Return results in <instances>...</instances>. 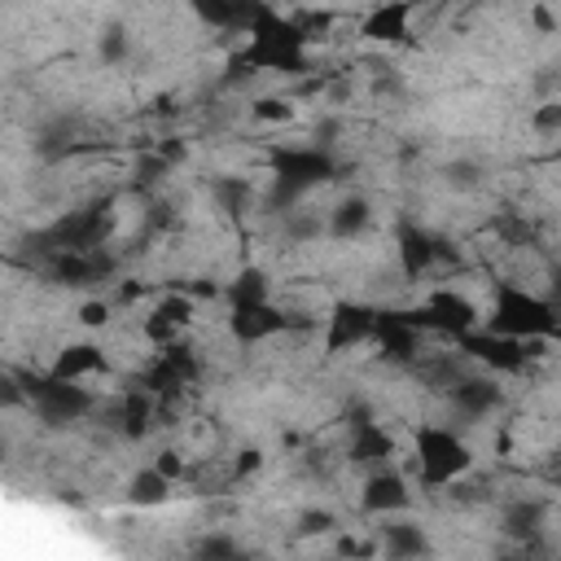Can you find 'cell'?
I'll return each mask as SVG.
<instances>
[{
    "mask_svg": "<svg viewBox=\"0 0 561 561\" xmlns=\"http://www.w3.org/2000/svg\"><path fill=\"white\" fill-rule=\"evenodd\" d=\"M307 44H311V35H307V26L298 18H285L272 4H263L259 18L250 22V31L241 35L232 70H237V79L241 75H285V79H298L311 66Z\"/></svg>",
    "mask_w": 561,
    "mask_h": 561,
    "instance_id": "obj_1",
    "label": "cell"
},
{
    "mask_svg": "<svg viewBox=\"0 0 561 561\" xmlns=\"http://www.w3.org/2000/svg\"><path fill=\"white\" fill-rule=\"evenodd\" d=\"M267 175H272L267 206L289 210L307 193H316L320 184H329L337 175V158L329 145H276L267 153Z\"/></svg>",
    "mask_w": 561,
    "mask_h": 561,
    "instance_id": "obj_2",
    "label": "cell"
},
{
    "mask_svg": "<svg viewBox=\"0 0 561 561\" xmlns=\"http://www.w3.org/2000/svg\"><path fill=\"white\" fill-rule=\"evenodd\" d=\"M486 329L522 337V342H557L561 337V311L552 298H543L517 280H495Z\"/></svg>",
    "mask_w": 561,
    "mask_h": 561,
    "instance_id": "obj_3",
    "label": "cell"
},
{
    "mask_svg": "<svg viewBox=\"0 0 561 561\" xmlns=\"http://www.w3.org/2000/svg\"><path fill=\"white\" fill-rule=\"evenodd\" d=\"M22 403L31 408V416L44 430H70L79 421H88L96 412V394L83 381L57 377V373H22Z\"/></svg>",
    "mask_w": 561,
    "mask_h": 561,
    "instance_id": "obj_4",
    "label": "cell"
},
{
    "mask_svg": "<svg viewBox=\"0 0 561 561\" xmlns=\"http://www.w3.org/2000/svg\"><path fill=\"white\" fill-rule=\"evenodd\" d=\"M114 232V202L96 197L88 206H75L66 215H57L39 237H35V254H88V250H105Z\"/></svg>",
    "mask_w": 561,
    "mask_h": 561,
    "instance_id": "obj_5",
    "label": "cell"
},
{
    "mask_svg": "<svg viewBox=\"0 0 561 561\" xmlns=\"http://www.w3.org/2000/svg\"><path fill=\"white\" fill-rule=\"evenodd\" d=\"M412 469L421 486H451L473 469V447L451 430V425H421L412 438Z\"/></svg>",
    "mask_w": 561,
    "mask_h": 561,
    "instance_id": "obj_6",
    "label": "cell"
},
{
    "mask_svg": "<svg viewBox=\"0 0 561 561\" xmlns=\"http://www.w3.org/2000/svg\"><path fill=\"white\" fill-rule=\"evenodd\" d=\"M197 377H202V359H197V351L184 346V342H162V346L149 355V364L140 368L136 386L149 390V394H158V399H171V394L197 386Z\"/></svg>",
    "mask_w": 561,
    "mask_h": 561,
    "instance_id": "obj_7",
    "label": "cell"
},
{
    "mask_svg": "<svg viewBox=\"0 0 561 561\" xmlns=\"http://www.w3.org/2000/svg\"><path fill=\"white\" fill-rule=\"evenodd\" d=\"M456 346L469 364H478L495 377H517V373H526V364H530L526 346H535V342H522V337H508V333H495V329H469V333L456 337Z\"/></svg>",
    "mask_w": 561,
    "mask_h": 561,
    "instance_id": "obj_8",
    "label": "cell"
},
{
    "mask_svg": "<svg viewBox=\"0 0 561 561\" xmlns=\"http://www.w3.org/2000/svg\"><path fill=\"white\" fill-rule=\"evenodd\" d=\"M412 316H416V324L425 329V333H443V337H460V333H469V329H478V307H473V298H465L460 289H451V285H443V289H430L416 307H408Z\"/></svg>",
    "mask_w": 561,
    "mask_h": 561,
    "instance_id": "obj_9",
    "label": "cell"
},
{
    "mask_svg": "<svg viewBox=\"0 0 561 561\" xmlns=\"http://www.w3.org/2000/svg\"><path fill=\"white\" fill-rule=\"evenodd\" d=\"M421 337H425V329L416 324V316L408 307H381L377 311L373 342L390 368H416L421 364Z\"/></svg>",
    "mask_w": 561,
    "mask_h": 561,
    "instance_id": "obj_10",
    "label": "cell"
},
{
    "mask_svg": "<svg viewBox=\"0 0 561 561\" xmlns=\"http://www.w3.org/2000/svg\"><path fill=\"white\" fill-rule=\"evenodd\" d=\"M307 320L289 316L285 307H276L272 298H254V302H228V333L241 342V346H259L276 333H289V329H302Z\"/></svg>",
    "mask_w": 561,
    "mask_h": 561,
    "instance_id": "obj_11",
    "label": "cell"
},
{
    "mask_svg": "<svg viewBox=\"0 0 561 561\" xmlns=\"http://www.w3.org/2000/svg\"><path fill=\"white\" fill-rule=\"evenodd\" d=\"M447 403H451V416H460L465 425L473 421H486L504 408V386L495 373H465V377H451L447 381Z\"/></svg>",
    "mask_w": 561,
    "mask_h": 561,
    "instance_id": "obj_12",
    "label": "cell"
},
{
    "mask_svg": "<svg viewBox=\"0 0 561 561\" xmlns=\"http://www.w3.org/2000/svg\"><path fill=\"white\" fill-rule=\"evenodd\" d=\"M377 311L373 302H359V298H337L333 311H329V324H324V351L329 355H342V351H355L364 342H373L377 333Z\"/></svg>",
    "mask_w": 561,
    "mask_h": 561,
    "instance_id": "obj_13",
    "label": "cell"
},
{
    "mask_svg": "<svg viewBox=\"0 0 561 561\" xmlns=\"http://www.w3.org/2000/svg\"><path fill=\"white\" fill-rule=\"evenodd\" d=\"M394 250H399V267H403L408 280L430 276L434 267L451 263V254H456L443 237H434V232L421 228V224H399V232H394Z\"/></svg>",
    "mask_w": 561,
    "mask_h": 561,
    "instance_id": "obj_14",
    "label": "cell"
},
{
    "mask_svg": "<svg viewBox=\"0 0 561 561\" xmlns=\"http://www.w3.org/2000/svg\"><path fill=\"white\" fill-rule=\"evenodd\" d=\"M359 508H364L368 517H394V513H408V508H412V491H408V478H403L394 465L368 469V478H364V491H359Z\"/></svg>",
    "mask_w": 561,
    "mask_h": 561,
    "instance_id": "obj_15",
    "label": "cell"
},
{
    "mask_svg": "<svg viewBox=\"0 0 561 561\" xmlns=\"http://www.w3.org/2000/svg\"><path fill=\"white\" fill-rule=\"evenodd\" d=\"M399 456V443L386 425H377L373 416H355L351 421V438H346V460L359 465V469H381V465H394Z\"/></svg>",
    "mask_w": 561,
    "mask_h": 561,
    "instance_id": "obj_16",
    "label": "cell"
},
{
    "mask_svg": "<svg viewBox=\"0 0 561 561\" xmlns=\"http://www.w3.org/2000/svg\"><path fill=\"white\" fill-rule=\"evenodd\" d=\"M359 35L373 44H412V0H377L359 18Z\"/></svg>",
    "mask_w": 561,
    "mask_h": 561,
    "instance_id": "obj_17",
    "label": "cell"
},
{
    "mask_svg": "<svg viewBox=\"0 0 561 561\" xmlns=\"http://www.w3.org/2000/svg\"><path fill=\"white\" fill-rule=\"evenodd\" d=\"M193 311H197V302L188 298V294H162L153 307H149V316H145V337L149 342H180V333L193 324Z\"/></svg>",
    "mask_w": 561,
    "mask_h": 561,
    "instance_id": "obj_18",
    "label": "cell"
},
{
    "mask_svg": "<svg viewBox=\"0 0 561 561\" xmlns=\"http://www.w3.org/2000/svg\"><path fill=\"white\" fill-rule=\"evenodd\" d=\"M188 4H193V13H197V22H202V26L245 35V31H250V22L259 18V9H263L267 0H188Z\"/></svg>",
    "mask_w": 561,
    "mask_h": 561,
    "instance_id": "obj_19",
    "label": "cell"
},
{
    "mask_svg": "<svg viewBox=\"0 0 561 561\" xmlns=\"http://www.w3.org/2000/svg\"><path fill=\"white\" fill-rule=\"evenodd\" d=\"M48 373L70 377V381H88V377L110 373V355H105V346H96V342H75V346H61V351H57V359L48 364Z\"/></svg>",
    "mask_w": 561,
    "mask_h": 561,
    "instance_id": "obj_20",
    "label": "cell"
},
{
    "mask_svg": "<svg viewBox=\"0 0 561 561\" xmlns=\"http://www.w3.org/2000/svg\"><path fill=\"white\" fill-rule=\"evenodd\" d=\"M543 522H548V504L535 500V495H517V500H508L504 513H500V530H504L508 539H522V543H535V539L543 535Z\"/></svg>",
    "mask_w": 561,
    "mask_h": 561,
    "instance_id": "obj_21",
    "label": "cell"
},
{
    "mask_svg": "<svg viewBox=\"0 0 561 561\" xmlns=\"http://www.w3.org/2000/svg\"><path fill=\"white\" fill-rule=\"evenodd\" d=\"M377 548L386 557H425L430 552V535L416 526V522H403L399 513L394 517H381L377 526Z\"/></svg>",
    "mask_w": 561,
    "mask_h": 561,
    "instance_id": "obj_22",
    "label": "cell"
},
{
    "mask_svg": "<svg viewBox=\"0 0 561 561\" xmlns=\"http://www.w3.org/2000/svg\"><path fill=\"white\" fill-rule=\"evenodd\" d=\"M368 224H373V206H368V197H364V193H346V197L333 202L324 228H329L333 241H351V237H359Z\"/></svg>",
    "mask_w": 561,
    "mask_h": 561,
    "instance_id": "obj_23",
    "label": "cell"
},
{
    "mask_svg": "<svg viewBox=\"0 0 561 561\" xmlns=\"http://www.w3.org/2000/svg\"><path fill=\"white\" fill-rule=\"evenodd\" d=\"M167 495H171V478L158 465H145L127 482V504L131 508H158V504H167Z\"/></svg>",
    "mask_w": 561,
    "mask_h": 561,
    "instance_id": "obj_24",
    "label": "cell"
},
{
    "mask_svg": "<svg viewBox=\"0 0 561 561\" xmlns=\"http://www.w3.org/2000/svg\"><path fill=\"white\" fill-rule=\"evenodd\" d=\"M254 298H272V285H267L263 267H241L228 280V302H254Z\"/></svg>",
    "mask_w": 561,
    "mask_h": 561,
    "instance_id": "obj_25",
    "label": "cell"
},
{
    "mask_svg": "<svg viewBox=\"0 0 561 561\" xmlns=\"http://www.w3.org/2000/svg\"><path fill=\"white\" fill-rule=\"evenodd\" d=\"M280 228H285V237H289L294 245H302V241H316L324 224H320L311 210H302V206H289V210H280Z\"/></svg>",
    "mask_w": 561,
    "mask_h": 561,
    "instance_id": "obj_26",
    "label": "cell"
},
{
    "mask_svg": "<svg viewBox=\"0 0 561 561\" xmlns=\"http://www.w3.org/2000/svg\"><path fill=\"white\" fill-rule=\"evenodd\" d=\"M127 53H131L127 31H123L118 22H110V26L101 31V39H96V57H101L105 66H118V61H127Z\"/></svg>",
    "mask_w": 561,
    "mask_h": 561,
    "instance_id": "obj_27",
    "label": "cell"
},
{
    "mask_svg": "<svg viewBox=\"0 0 561 561\" xmlns=\"http://www.w3.org/2000/svg\"><path fill=\"white\" fill-rule=\"evenodd\" d=\"M210 193L219 197V206H224L228 215H241L245 202H250V184H245V180H215Z\"/></svg>",
    "mask_w": 561,
    "mask_h": 561,
    "instance_id": "obj_28",
    "label": "cell"
},
{
    "mask_svg": "<svg viewBox=\"0 0 561 561\" xmlns=\"http://www.w3.org/2000/svg\"><path fill=\"white\" fill-rule=\"evenodd\" d=\"M250 114H254V118H263V123H289L298 110H294V101H289V96H259V101L250 105Z\"/></svg>",
    "mask_w": 561,
    "mask_h": 561,
    "instance_id": "obj_29",
    "label": "cell"
},
{
    "mask_svg": "<svg viewBox=\"0 0 561 561\" xmlns=\"http://www.w3.org/2000/svg\"><path fill=\"white\" fill-rule=\"evenodd\" d=\"M241 548H237V539H228V535H206V539H197V557H237Z\"/></svg>",
    "mask_w": 561,
    "mask_h": 561,
    "instance_id": "obj_30",
    "label": "cell"
},
{
    "mask_svg": "<svg viewBox=\"0 0 561 561\" xmlns=\"http://www.w3.org/2000/svg\"><path fill=\"white\" fill-rule=\"evenodd\" d=\"M530 123H535L539 131H561V101H548V105H539Z\"/></svg>",
    "mask_w": 561,
    "mask_h": 561,
    "instance_id": "obj_31",
    "label": "cell"
},
{
    "mask_svg": "<svg viewBox=\"0 0 561 561\" xmlns=\"http://www.w3.org/2000/svg\"><path fill=\"white\" fill-rule=\"evenodd\" d=\"M447 180H451L456 188H473V184H478V167L460 158V162H451V167H447Z\"/></svg>",
    "mask_w": 561,
    "mask_h": 561,
    "instance_id": "obj_32",
    "label": "cell"
},
{
    "mask_svg": "<svg viewBox=\"0 0 561 561\" xmlns=\"http://www.w3.org/2000/svg\"><path fill=\"white\" fill-rule=\"evenodd\" d=\"M79 320H83L88 329L105 324V320H110V302H83V307H79Z\"/></svg>",
    "mask_w": 561,
    "mask_h": 561,
    "instance_id": "obj_33",
    "label": "cell"
},
{
    "mask_svg": "<svg viewBox=\"0 0 561 561\" xmlns=\"http://www.w3.org/2000/svg\"><path fill=\"white\" fill-rule=\"evenodd\" d=\"M329 526H333L329 513H307V517H302V530H329Z\"/></svg>",
    "mask_w": 561,
    "mask_h": 561,
    "instance_id": "obj_34",
    "label": "cell"
},
{
    "mask_svg": "<svg viewBox=\"0 0 561 561\" xmlns=\"http://www.w3.org/2000/svg\"><path fill=\"white\" fill-rule=\"evenodd\" d=\"M552 473H557V482H561V447H557V456H552Z\"/></svg>",
    "mask_w": 561,
    "mask_h": 561,
    "instance_id": "obj_35",
    "label": "cell"
}]
</instances>
